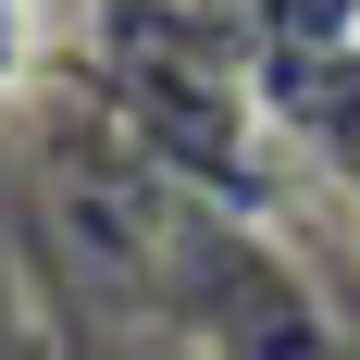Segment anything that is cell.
I'll return each instance as SVG.
<instances>
[{
  "instance_id": "obj_1",
  "label": "cell",
  "mask_w": 360,
  "mask_h": 360,
  "mask_svg": "<svg viewBox=\"0 0 360 360\" xmlns=\"http://www.w3.org/2000/svg\"><path fill=\"white\" fill-rule=\"evenodd\" d=\"M37 63H50V0H0V100L37 87Z\"/></svg>"
}]
</instances>
